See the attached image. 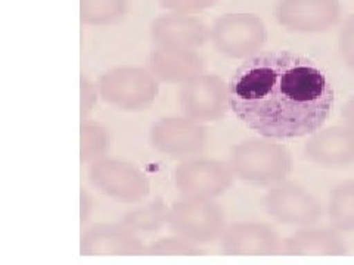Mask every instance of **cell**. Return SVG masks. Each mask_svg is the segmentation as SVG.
Here are the masks:
<instances>
[{"label": "cell", "mask_w": 354, "mask_h": 265, "mask_svg": "<svg viewBox=\"0 0 354 265\" xmlns=\"http://www.w3.org/2000/svg\"><path fill=\"white\" fill-rule=\"evenodd\" d=\"M334 104V86L322 66L288 50L248 58L229 81L230 110L264 139L315 135Z\"/></svg>", "instance_id": "cell-1"}, {"label": "cell", "mask_w": 354, "mask_h": 265, "mask_svg": "<svg viewBox=\"0 0 354 265\" xmlns=\"http://www.w3.org/2000/svg\"><path fill=\"white\" fill-rule=\"evenodd\" d=\"M229 167L245 183L276 186L290 175L292 157L283 145L272 139H248L232 148Z\"/></svg>", "instance_id": "cell-2"}, {"label": "cell", "mask_w": 354, "mask_h": 265, "mask_svg": "<svg viewBox=\"0 0 354 265\" xmlns=\"http://www.w3.org/2000/svg\"><path fill=\"white\" fill-rule=\"evenodd\" d=\"M167 224L177 237L194 243H209L223 235L225 215L212 199L185 197L169 209Z\"/></svg>", "instance_id": "cell-3"}, {"label": "cell", "mask_w": 354, "mask_h": 265, "mask_svg": "<svg viewBox=\"0 0 354 265\" xmlns=\"http://www.w3.org/2000/svg\"><path fill=\"white\" fill-rule=\"evenodd\" d=\"M87 177L95 189L118 202L139 204L151 192L148 177L127 161L99 159L91 164Z\"/></svg>", "instance_id": "cell-4"}, {"label": "cell", "mask_w": 354, "mask_h": 265, "mask_svg": "<svg viewBox=\"0 0 354 265\" xmlns=\"http://www.w3.org/2000/svg\"><path fill=\"white\" fill-rule=\"evenodd\" d=\"M207 128L187 117L162 118L151 128V145L170 158L192 159L207 146Z\"/></svg>", "instance_id": "cell-5"}, {"label": "cell", "mask_w": 354, "mask_h": 265, "mask_svg": "<svg viewBox=\"0 0 354 265\" xmlns=\"http://www.w3.org/2000/svg\"><path fill=\"white\" fill-rule=\"evenodd\" d=\"M229 164L186 159L174 170V186L185 197L212 199L225 193L234 181Z\"/></svg>", "instance_id": "cell-6"}, {"label": "cell", "mask_w": 354, "mask_h": 265, "mask_svg": "<svg viewBox=\"0 0 354 265\" xmlns=\"http://www.w3.org/2000/svg\"><path fill=\"white\" fill-rule=\"evenodd\" d=\"M263 204L272 218L286 226H313L322 217V208L317 199L295 184L272 186Z\"/></svg>", "instance_id": "cell-7"}, {"label": "cell", "mask_w": 354, "mask_h": 265, "mask_svg": "<svg viewBox=\"0 0 354 265\" xmlns=\"http://www.w3.org/2000/svg\"><path fill=\"white\" fill-rule=\"evenodd\" d=\"M157 83L138 71H117L99 81L102 101L121 110L147 109L157 99Z\"/></svg>", "instance_id": "cell-8"}, {"label": "cell", "mask_w": 354, "mask_h": 265, "mask_svg": "<svg viewBox=\"0 0 354 265\" xmlns=\"http://www.w3.org/2000/svg\"><path fill=\"white\" fill-rule=\"evenodd\" d=\"M179 105L185 117L208 123L223 118L229 106V86L216 77H201L185 84Z\"/></svg>", "instance_id": "cell-9"}, {"label": "cell", "mask_w": 354, "mask_h": 265, "mask_svg": "<svg viewBox=\"0 0 354 265\" xmlns=\"http://www.w3.org/2000/svg\"><path fill=\"white\" fill-rule=\"evenodd\" d=\"M278 231L266 223H236L221 235V252L226 255H274L282 249Z\"/></svg>", "instance_id": "cell-10"}, {"label": "cell", "mask_w": 354, "mask_h": 265, "mask_svg": "<svg viewBox=\"0 0 354 265\" xmlns=\"http://www.w3.org/2000/svg\"><path fill=\"white\" fill-rule=\"evenodd\" d=\"M304 155L308 161L326 168L354 164V127L334 126L316 131L307 140Z\"/></svg>", "instance_id": "cell-11"}, {"label": "cell", "mask_w": 354, "mask_h": 265, "mask_svg": "<svg viewBox=\"0 0 354 265\" xmlns=\"http://www.w3.org/2000/svg\"><path fill=\"white\" fill-rule=\"evenodd\" d=\"M82 255H140L147 248L124 226L96 224L82 236Z\"/></svg>", "instance_id": "cell-12"}, {"label": "cell", "mask_w": 354, "mask_h": 265, "mask_svg": "<svg viewBox=\"0 0 354 265\" xmlns=\"http://www.w3.org/2000/svg\"><path fill=\"white\" fill-rule=\"evenodd\" d=\"M282 251L297 257H341L347 255V243L335 231L301 230L288 237Z\"/></svg>", "instance_id": "cell-13"}, {"label": "cell", "mask_w": 354, "mask_h": 265, "mask_svg": "<svg viewBox=\"0 0 354 265\" xmlns=\"http://www.w3.org/2000/svg\"><path fill=\"white\" fill-rule=\"evenodd\" d=\"M328 213L330 223L342 233L354 231V180L338 184L330 192Z\"/></svg>", "instance_id": "cell-14"}, {"label": "cell", "mask_w": 354, "mask_h": 265, "mask_svg": "<svg viewBox=\"0 0 354 265\" xmlns=\"http://www.w3.org/2000/svg\"><path fill=\"white\" fill-rule=\"evenodd\" d=\"M111 145V135L105 126L97 121L83 119L80 127V159L93 164L104 159Z\"/></svg>", "instance_id": "cell-15"}, {"label": "cell", "mask_w": 354, "mask_h": 265, "mask_svg": "<svg viewBox=\"0 0 354 265\" xmlns=\"http://www.w3.org/2000/svg\"><path fill=\"white\" fill-rule=\"evenodd\" d=\"M169 209L164 206L161 201H153L143 206L133 209L123 218V226L133 233H153L158 231L164 223H167Z\"/></svg>", "instance_id": "cell-16"}, {"label": "cell", "mask_w": 354, "mask_h": 265, "mask_svg": "<svg viewBox=\"0 0 354 265\" xmlns=\"http://www.w3.org/2000/svg\"><path fill=\"white\" fill-rule=\"evenodd\" d=\"M145 253L148 255H165V257H194L203 253L194 243L187 242L182 237H169V239H160L151 246L147 248Z\"/></svg>", "instance_id": "cell-17"}, {"label": "cell", "mask_w": 354, "mask_h": 265, "mask_svg": "<svg viewBox=\"0 0 354 265\" xmlns=\"http://www.w3.org/2000/svg\"><path fill=\"white\" fill-rule=\"evenodd\" d=\"M96 90L87 81H82V121L92 112L96 105Z\"/></svg>", "instance_id": "cell-18"}, {"label": "cell", "mask_w": 354, "mask_h": 265, "mask_svg": "<svg viewBox=\"0 0 354 265\" xmlns=\"http://www.w3.org/2000/svg\"><path fill=\"white\" fill-rule=\"evenodd\" d=\"M341 117L347 121V124L354 127V96L346 102L341 109Z\"/></svg>", "instance_id": "cell-19"}]
</instances>
